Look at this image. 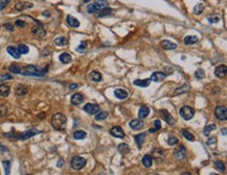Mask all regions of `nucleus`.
<instances>
[{"label": "nucleus", "instance_id": "12", "mask_svg": "<svg viewBox=\"0 0 227 175\" xmlns=\"http://www.w3.org/2000/svg\"><path fill=\"white\" fill-rule=\"evenodd\" d=\"M112 15H113V9H110L108 6L103 7V9L96 12L97 18H105V17H110V16H112Z\"/></svg>", "mask_w": 227, "mask_h": 175}, {"label": "nucleus", "instance_id": "63", "mask_svg": "<svg viewBox=\"0 0 227 175\" xmlns=\"http://www.w3.org/2000/svg\"><path fill=\"white\" fill-rule=\"evenodd\" d=\"M88 1H89V0H84V2H88Z\"/></svg>", "mask_w": 227, "mask_h": 175}, {"label": "nucleus", "instance_id": "3", "mask_svg": "<svg viewBox=\"0 0 227 175\" xmlns=\"http://www.w3.org/2000/svg\"><path fill=\"white\" fill-rule=\"evenodd\" d=\"M39 133H42V130H38V129H28L26 131H23L21 133H18V135H15V139L17 140H27V139L34 137L36 135H39Z\"/></svg>", "mask_w": 227, "mask_h": 175}, {"label": "nucleus", "instance_id": "17", "mask_svg": "<svg viewBox=\"0 0 227 175\" xmlns=\"http://www.w3.org/2000/svg\"><path fill=\"white\" fill-rule=\"evenodd\" d=\"M70 101H71V103L73 104V105H80L81 103H83V102H84V97H83L82 94L75 93V94H73L71 96Z\"/></svg>", "mask_w": 227, "mask_h": 175}, {"label": "nucleus", "instance_id": "9", "mask_svg": "<svg viewBox=\"0 0 227 175\" xmlns=\"http://www.w3.org/2000/svg\"><path fill=\"white\" fill-rule=\"evenodd\" d=\"M151 156H152L153 160H155L156 163H161L164 160V153L159 148H155L151 152Z\"/></svg>", "mask_w": 227, "mask_h": 175}, {"label": "nucleus", "instance_id": "33", "mask_svg": "<svg viewBox=\"0 0 227 175\" xmlns=\"http://www.w3.org/2000/svg\"><path fill=\"white\" fill-rule=\"evenodd\" d=\"M86 137H87V133L83 130H75L74 132H73V138H74L75 140H84Z\"/></svg>", "mask_w": 227, "mask_h": 175}, {"label": "nucleus", "instance_id": "59", "mask_svg": "<svg viewBox=\"0 0 227 175\" xmlns=\"http://www.w3.org/2000/svg\"><path fill=\"white\" fill-rule=\"evenodd\" d=\"M11 78H12L11 75H3V76H1V80H3V79H11Z\"/></svg>", "mask_w": 227, "mask_h": 175}, {"label": "nucleus", "instance_id": "45", "mask_svg": "<svg viewBox=\"0 0 227 175\" xmlns=\"http://www.w3.org/2000/svg\"><path fill=\"white\" fill-rule=\"evenodd\" d=\"M214 166H216V168L219 170V171H221V172L225 171V166H224V163L221 162V160H216V162H214Z\"/></svg>", "mask_w": 227, "mask_h": 175}, {"label": "nucleus", "instance_id": "36", "mask_svg": "<svg viewBox=\"0 0 227 175\" xmlns=\"http://www.w3.org/2000/svg\"><path fill=\"white\" fill-rule=\"evenodd\" d=\"M55 44L58 46H65L68 44V39L65 38V36H59L55 40Z\"/></svg>", "mask_w": 227, "mask_h": 175}, {"label": "nucleus", "instance_id": "58", "mask_svg": "<svg viewBox=\"0 0 227 175\" xmlns=\"http://www.w3.org/2000/svg\"><path fill=\"white\" fill-rule=\"evenodd\" d=\"M77 87H79V86H77V84H71L69 86V90H75Z\"/></svg>", "mask_w": 227, "mask_h": 175}, {"label": "nucleus", "instance_id": "22", "mask_svg": "<svg viewBox=\"0 0 227 175\" xmlns=\"http://www.w3.org/2000/svg\"><path fill=\"white\" fill-rule=\"evenodd\" d=\"M151 84V79L150 78H146V79H136L133 81L134 86H138L141 88H146L149 87Z\"/></svg>", "mask_w": 227, "mask_h": 175}, {"label": "nucleus", "instance_id": "20", "mask_svg": "<svg viewBox=\"0 0 227 175\" xmlns=\"http://www.w3.org/2000/svg\"><path fill=\"white\" fill-rule=\"evenodd\" d=\"M66 21H67V24L69 26H71V27H79L80 26V21L77 20V19H75L74 17L70 16V15H68L67 17H66Z\"/></svg>", "mask_w": 227, "mask_h": 175}, {"label": "nucleus", "instance_id": "10", "mask_svg": "<svg viewBox=\"0 0 227 175\" xmlns=\"http://www.w3.org/2000/svg\"><path fill=\"white\" fill-rule=\"evenodd\" d=\"M85 112H86L87 114H89V115H95V114H97L99 112V106L97 105V104H92V103H87L84 105V108H83Z\"/></svg>", "mask_w": 227, "mask_h": 175}, {"label": "nucleus", "instance_id": "16", "mask_svg": "<svg viewBox=\"0 0 227 175\" xmlns=\"http://www.w3.org/2000/svg\"><path fill=\"white\" fill-rule=\"evenodd\" d=\"M129 125H130V127L133 130H138L143 127V121H142V119H133V120L129 123Z\"/></svg>", "mask_w": 227, "mask_h": 175}, {"label": "nucleus", "instance_id": "26", "mask_svg": "<svg viewBox=\"0 0 227 175\" xmlns=\"http://www.w3.org/2000/svg\"><path fill=\"white\" fill-rule=\"evenodd\" d=\"M146 132L138 133V135H136L135 137H134V139H135V142L137 143V145H138V148H140L141 145L143 144V142H145V140H146Z\"/></svg>", "mask_w": 227, "mask_h": 175}, {"label": "nucleus", "instance_id": "2", "mask_svg": "<svg viewBox=\"0 0 227 175\" xmlns=\"http://www.w3.org/2000/svg\"><path fill=\"white\" fill-rule=\"evenodd\" d=\"M47 72V67L44 69H40L37 66L34 65H27L22 69V74L26 76H43Z\"/></svg>", "mask_w": 227, "mask_h": 175}, {"label": "nucleus", "instance_id": "40", "mask_svg": "<svg viewBox=\"0 0 227 175\" xmlns=\"http://www.w3.org/2000/svg\"><path fill=\"white\" fill-rule=\"evenodd\" d=\"M161 128V122H160V120H155L154 121V127H152V128H150L149 129V131L150 132H156L157 130H159Z\"/></svg>", "mask_w": 227, "mask_h": 175}, {"label": "nucleus", "instance_id": "34", "mask_svg": "<svg viewBox=\"0 0 227 175\" xmlns=\"http://www.w3.org/2000/svg\"><path fill=\"white\" fill-rule=\"evenodd\" d=\"M9 72L14 73V74H20L22 72V68L17 64H12L9 67Z\"/></svg>", "mask_w": 227, "mask_h": 175}, {"label": "nucleus", "instance_id": "5", "mask_svg": "<svg viewBox=\"0 0 227 175\" xmlns=\"http://www.w3.org/2000/svg\"><path fill=\"white\" fill-rule=\"evenodd\" d=\"M35 22H36L37 25L35 26V27L31 28V33H33V35L35 36L36 38H38V39L44 38V36H46V31L44 30L42 23H41V22H39V21H37V20H35Z\"/></svg>", "mask_w": 227, "mask_h": 175}, {"label": "nucleus", "instance_id": "13", "mask_svg": "<svg viewBox=\"0 0 227 175\" xmlns=\"http://www.w3.org/2000/svg\"><path fill=\"white\" fill-rule=\"evenodd\" d=\"M167 77V75L161 71H156L153 72V74L151 75V81H155V82H161L164 80V78Z\"/></svg>", "mask_w": 227, "mask_h": 175}, {"label": "nucleus", "instance_id": "44", "mask_svg": "<svg viewBox=\"0 0 227 175\" xmlns=\"http://www.w3.org/2000/svg\"><path fill=\"white\" fill-rule=\"evenodd\" d=\"M182 135H183V137L186 139L187 141H190V142H194V141H195L194 135H192V133L189 132L187 130H183V131H182Z\"/></svg>", "mask_w": 227, "mask_h": 175}, {"label": "nucleus", "instance_id": "57", "mask_svg": "<svg viewBox=\"0 0 227 175\" xmlns=\"http://www.w3.org/2000/svg\"><path fill=\"white\" fill-rule=\"evenodd\" d=\"M57 166H58L59 168H62L63 166H64V160H58Z\"/></svg>", "mask_w": 227, "mask_h": 175}, {"label": "nucleus", "instance_id": "1", "mask_svg": "<svg viewBox=\"0 0 227 175\" xmlns=\"http://www.w3.org/2000/svg\"><path fill=\"white\" fill-rule=\"evenodd\" d=\"M51 126H52V128H55L56 130H64L66 128V124H67V118H66L65 115H63V114L61 113H58V114H55V115L52 116V118H51Z\"/></svg>", "mask_w": 227, "mask_h": 175}, {"label": "nucleus", "instance_id": "14", "mask_svg": "<svg viewBox=\"0 0 227 175\" xmlns=\"http://www.w3.org/2000/svg\"><path fill=\"white\" fill-rule=\"evenodd\" d=\"M110 133H111L113 137L119 138V139H123L124 137V132L121 126H114V127H112L111 129H110Z\"/></svg>", "mask_w": 227, "mask_h": 175}, {"label": "nucleus", "instance_id": "60", "mask_svg": "<svg viewBox=\"0 0 227 175\" xmlns=\"http://www.w3.org/2000/svg\"><path fill=\"white\" fill-rule=\"evenodd\" d=\"M0 151H7V149H6V148L5 147H4V146H2V145H0Z\"/></svg>", "mask_w": 227, "mask_h": 175}, {"label": "nucleus", "instance_id": "48", "mask_svg": "<svg viewBox=\"0 0 227 175\" xmlns=\"http://www.w3.org/2000/svg\"><path fill=\"white\" fill-rule=\"evenodd\" d=\"M86 48H87V42H82L79 45V47L77 48V51H79V52H84L85 50H86Z\"/></svg>", "mask_w": 227, "mask_h": 175}, {"label": "nucleus", "instance_id": "27", "mask_svg": "<svg viewBox=\"0 0 227 175\" xmlns=\"http://www.w3.org/2000/svg\"><path fill=\"white\" fill-rule=\"evenodd\" d=\"M141 163H142V165L146 168H150L152 166L153 159H152V156H151V154H146L145 156L142 157V160H141Z\"/></svg>", "mask_w": 227, "mask_h": 175}, {"label": "nucleus", "instance_id": "47", "mask_svg": "<svg viewBox=\"0 0 227 175\" xmlns=\"http://www.w3.org/2000/svg\"><path fill=\"white\" fill-rule=\"evenodd\" d=\"M220 17L218 16V15H214V16H209L208 18H207V20H208L211 23H218V22L220 21Z\"/></svg>", "mask_w": 227, "mask_h": 175}, {"label": "nucleus", "instance_id": "30", "mask_svg": "<svg viewBox=\"0 0 227 175\" xmlns=\"http://www.w3.org/2000/svg\"><path fill=\"white\" fill-rule=\"evenodd\" d=\"M11 89L7 84H1L0 86V96L1 97H7L9 95Z\"/></svg>", "mask_w": 227, "mask_h": 175}, {"label": "nucleus", "instance_id": "42", "mask_svg": "<svg viewBox=\"0 0 227 175\" xmlns=\"http://www.w3.org/2000/svg\"><path fill=\"white\" fill-rule=\"evenodd\" d=\"M109 114L107 112H101V113H97L95 114V120H105V119L108 117Z\"/></svg>", "mask_w": 227, "mask_h": 175}, {"label": "nucleus", "instance_id": "39", "mask_svg": "<svg viewBox=\"0 0 227 175\" xmlns=\"http://www.w3.org/2000/svg\"><path fill=\"white\" fill-rule=\"evenodd\" d=\"M203 11H204V5L202 3H198L195 5L194 9H193V13L195 15H201Z\"/></svg>", "mask_w": 227, "mask_h": 175}, {"label": "nucleus", "instance_id": "43", "mask_svg": "<svg viewBox=\"0 0 227 175\" xmlns=\"http://www.w3.org/2000/svg\"><path fill=\"white\" fill-rule=\"evenodd\" d=\"M2 165H3L4 172H5V174L9 175V173H11V162H9V160H3Z\"/></svg>", "mask_w": 227, "mask_h": 175}, {"label": "nucleus", "instance_id": "54", "mask_svg": "<svg viewBox=\"0 0 227 175\" xmlns=\"http://www.w3.org/2000/svg\"><path fill=\"white\" fill-rule=\"evenodd\" d=\"M7 114V109L5 106H0V117H3Z\"/></svg>", "mask_w": 227, "mask_h": 175}, {"label": "nucleus", "instance_id": "61", "mask_svg": "<svg viewBox=\"0 0 227 175\" xmlns=\"http://www.w3.org/2000/svg\"><path fill=\"white\" fill-rule=\"evenodd\" d=\"M43 15H44V16H46V17H49V16H50V14L48 13V12H44Z\"/></svg>", "mask_w": 227, "mask_h": 175}, {"label": "nucleus", "instance_id": "38", "mask_svg": "<svg viewBox=\"0 0 227 175\" xmlns=\"http://www.w3.org/2000/svg\"><path fill=\"white\" fill-rule=\"evenodd\" d=\"M216 127H217V126L214 125V124H211V125H206V126L204 127L203 135H204V136H206V137H208L209 133H211L212 130L216 129Z\"/></svg>", "mask_w": 227, "mask_h": 175}, {"label": "nucleus", "instance_id": "37", "mask_svg": "<svg viewBox=\"0 0 227 175\" xmlns=\"http://www.w3.org/2000/svg\"><path fill=\"white\" fill-rule=\"evenodd\" d=\"M27 92H28V89H27V87H25V86H19V87H17V89H16V94L19 95V96L27 94Z\"/></svg>", "mask_w": 227, "mask_h": 175}, {"label": "nucleus", "instance_id": "4", "mask_svg": "<svg viewBox=\"0 0 227 175\" xmlns=\"http://www.w3.org/2000/svg\"><path fill=\"white\" fill-rule=\"evenodd\" d=\"M179 114H180V116H181L182 118L184 119V120L189 121V120H190V119L193 118V117H194V115H195V109L193 108H190V106L184 105V106H182V108H180Z\"/></svg>", "mask_w": 227, "mask_h": 175}, {"label": "nucleus", "instance_id": "28", "mask_svg": "<svg viewBox=\"0 0 227 175\" xmlns=\"http://www.w3.org/2000/svg\"><path fill=\"white\" fill-rule=\"evenodd\" d=\"M117 149H118L119 153H121L123 155H126L130 152V147H129V145L126 144V143H121V144H119L118 147H117Z\"/></svg>", "mask_w": 227, "mask_h": 175}, {"label": "nucleus", "instance_id": "25", "mask_svg": "<svg viewBox=\"0 0 227 175\" xmlns=\"http://www.w3.org/2000/svg\"><path fill=\"white\" fill-rule=\"evenodd\" d=\"M59 60H60V62L63 63V64H68V63H70L72 60V57H71V55H70L69 53L63 52V53H61V54L59 55Z\"/></svg>", "mask_w": 227, "mask_h": 175}, {"label": "nucleus", "instance_id": "23", "mask_svg": "<svg viewBox=\"0 0 227 175\" xmlns=\"http://www.w3.org/2000/svg\"><path fill=\"white\" fill-rule=\"evenodd\" d=\"M161 46H162V48L164 50H174L177 48V45H176L175 43L170 42L168 40L162 41V42H161Z\"/></svg>", "mask_w": 227, "mask_h": 175}, {"label": "nucleus", "instance_id": "11", "mask_svg": "<svg viewBox=\"0 0 227 175\" xmlns=\"http://www.w3.org/2000/svg\"><path fill=\"white\" fill-rule=\"evenodd\" d=\"M160 115L162 117V119L165 121L168 124H170V125H174L176 120L172 117L170 113L167 111V109H160Z\"/></svg>", "mask_w": 227, "mask_h": 175}, {"label": "nucleus", "instance_id": "41", "mask_svg": "<svg viewBox=\"0 0 227 175\" xmlns=\"http://www.w3.org/2000/svg\"><path fill=\"white\" fill-rule=\"evenodd\" d=\"M17 49H18V51L20 52V54H26V53H28V51H29V48L26 45H24V44H20Z\"/></svg>", "mask_w": 227, "mask_h": 175}, {"label": "nucleus", "instance_id": "50", "mask_svg": "<svg viewBox=\"0 0 227 175\" xmlns=\"http://www.w3.org/2000/svg\"><path fill=\"white\" fill-rule=\"evenodd\" d=\"M207 145L211 146V148H216L217 146V139L216 138H211L207 141Z\"/></svg>", "mask_w": 227, "mask_h": 175}, {"label": "nucleus", "instance_id": "55", "mask_svg": "<svg viewBox=\"0 0 227 175\" xmlns=\"http://www.w3.org/2000/svg\"><path fill=\"white\" fill-rule=\"evenodd\" d=\"M16 25L18 26V27H25V26H26V22L21 21V20H17L16 21Z\"/></svg>", "mask_w": 227, "mask_h": 175}, {"label": "nucleus", "instance_id": "15", "mask_svg": "<svg viewBox=\"0 0 227 175\" xmlns=\"http://www.w3.org/2000/svg\"><path fill=\"white\" fill-rule=\"evenodd\" d=\"M226 66L225 65H220L214 69V75H216L218 78H224L226 76Z\"/></svg>", "mask_w": 227, "mask_h": 175}, {"label": "nucleus", "instance_id": "7", "mask_svg": "<svg viewBox=\"0 0 227 175\" xmlns=\"http://www.w3.org/2000/svg\"><path fill=\"white\" fill-rule=\"evenodd\" d=\"M214 116L218 120L225 121L227 119V108L224 105H218L214 109Z\"/></svg>", "mask_w": 227, "mask_h": 175}, {"label": "nucleus", "instance_id": "21", "mask_svg": "<svg viewBox=\"0 0 227 175\" xmlns=\"http://www.w3.org/2000/svg\"><path fill=\"white\" fill-rule=\"evenodd\" d=\"M114 95H115V97L117 99H119V100H124L128 97V92L124 91V89H116L114 91Z\"/></svg>", "mask_w": 227, "mask_h": 175}, {"label": "nucleus", "instance_id": "56", "mask_svg": "<svg viewBox=\"0 0 227 175\" xmlns=\"http://www.w3.org/2000/svg\"><path fill=\"white\" fill-rule=\"evenodd\" d=\"M4 27H5V28H7V29H9V31H13V30H14V27H13V26H12V25H11V24H9V23H6V24H4Z\"/></svg>", "mask_w": 227, "mask_h": 175}, {"label": "nucleus", "instance_id": "52", "mask_svg": "<svg viewBox=\"0 0 227 175\" xmlns=\"http://www.w3.org/2000/svg\"><path fill=\"white\" fill-rule=\"evenodd\" d=\"M95 2H96V3H99V5L102 6V9H103V7L108 6V2H107L106 0H95Z\"/></svg>", "mask_w": 227, "mask_h": 175}, {"label": "nucleus", "instance_id": "49", "mask_svg": "<svg viewBox=\"0 0 227 175\" xmlns=\"http://www.w3.org/2000/svg\"><path fill=\"white\" fill-rule=\"evenodd\" d=\"M178 143V139L176 137H170L168 139V144L170 146H174Z\"/></svg>", "mask_w": 227, "mask_h": 175}, {"label": "nucleus", "instance_id": "18", "mask_svg": "<svg viewBox=\"0 0 227 175\" xmlns=\"http://www.w3.org/2000/svg\"><path fill=\"white\" fill-rule=\"evenodd\" d=\"M33 7V3H29V2H17L16 4H15V9H17V11H23V9H31Z\"/></svg>", "mask_w": 227, "mask_h": 175}, {"label": "nucleus", "instance_id": "8", "mask_svg": "<svg viewBox=\"0 0 227 175\" xmlns=\"http://www.w3.org/2000/svg\"><path fill=\"white\" fill-rule=\"evenodd\" d=\"M174 156L176 160H182L186 157V148L183 145H180L179 147H177L174 150Z\"/></svg>", "mask_w": 227, "mask_h": 175}, {"label": "nucleus", "instance_id": "6", "mask_svg": "<svg viewBox=\"0 0 227 175\" xmlns=\"http://www.w3.org/2000/svg\"><path fill=\"white\" fill-rule=\"evenodd\" d=\"M87 164V160L84 159V157L82 156H74L73 159L71 160V167L72 169L74 170H81L83 169L85 166H86Z\"/></svg>", "mask_w": 227, "mask_h": 175}, {"label": "nucleus", "instance_id": "62", "mask_svg": "<svg viewBox=\"0 0 227 175\" xmlns=\"http://www.w3.org/2000/svg\"><path fill=\"white\" fill-rule=\"evenodd\" d=\"M223 135L226 136V128H224V129H223Z\"/></svg>", "mask_w": 227, "mask_h": 175}, {"label": "nucleus", "instance_id": "19", "mask_svg": "<svg viewBox=\"0 0 227 175\" xmlns=\"http://www.w3.org/2000/svg\"><path fill=\"white\" fill-rule=\"evenodd\" d=\"M150 114V108L146 105H141L138 111V118L139 119H146Z\"/></svg>", "mask_w": 227, "mask_h": 175}, {"label": "nucleus", "instance_id": "35", "mask_svg": "<svg viewBox=\"0 0 227 175\" xmlns=\"http://www.w3.org/2000/svg\"><path fill=\"white\" fill-rule=\"evenodd\" d=\"M189 91V86L187 84H184L183 86H181L180 88H177L175 91V95H179L182 93H186V92Z\"/></svg>", "mask_w": 227, "mask_h": 175}, {"label": "nucleus", "instance_id": "46", "mask_svg": "<svg viewBox=\"0 0 227 175\" xmlns=\"http://www.w3.org/2000/svg\"><path fill=\"white\" fill-rule=\"evenodd\" d=\"M195 76H196L197 79H203L205 77V72L202 69H198L196 72H195Z\"/></svg>", "mask_w": 227, "mask_h": 175}, {"label": "nucleus", "instance_id": "51", "mask_svg": "<svg viewBox=\"0 0 227 175\" xmlns=\"http://www.w3.org/2000/svg\"><path fill=\"white\" fill-rule=\"evenodd\" d=\"M9 2H11V0H0V11L5 9Z\"/></svg>", "mask_w": 227, "mask_h": 175}, {"label": "nucleus", "instance_id": "53", "mask_svg": "<svg viewBox=\"0 0 227 175\" xmlns=\"http://www.w3.org/2000/svg\"><path fill=\"white\" fill-rule=\"evenodd\" d=\"M163 71H168V72H163L165 75H167V76H168V75H172L173 73H174L173 69H172V68H170V67H165L164 69H163Z\"/></svg>", "mask_w": 227, "mask_h": 175}, {"label": "nucleus", "instance_id": "31", "mask_svg": "<svg viewBox=\"0 0 227 175\" xmlns=\"http://www.w3.org/2000/svg\"><path fill=\"white\" fill-rule=\"evenodd\" d=\"M198 41H199V39H198V36H186L184 38V43L186 44V45H193V44H196Z\"/></svg>", "mask_w": 227, "mask_h": 175}, {"label": "nucleus", "instance_id": "32", "mask_svg": "<svg viewBox=\"0 0 227 175\" xmlns=\"http://www.w3.org/2000/svg\"><path fill=\"white\" fill-rule=\"evenodd\" d=\"M89 77H90V79H91L92 81H95V82L101 81L102 78H103L102 75H101V73L97 72V71H92L91 73H90Z\"/></svg>", "mask_w": 227, "mask_h": 175}, {"label": "nucleus", "instance_id": "29", "mask_svg": "<svg viewBox=\"0 0 227 175\" xmlns=\"http://www.w3.org/2000/svg\"><path fill=\"white\" fill-rule=\"evenodd\" d=\"M101 9H102V6L99 5V3L95 2V3H91L87 6V12L89 14H93V13H96L97 11H99Z\"/></svg>", "mask_w": 227, "mask_h": 175}, {"label": "nucleus", "instance_id": "24", "mask_svg": "<svg viewBox=\"0 0 227 175\" xmlns=\"http://www.w3.org/2000/svg\"><path fill=\"white\" fill-rule=\"evenodd\" d=\"M6 51L9 53V55H12V57H13L14 58H16V60H19L21 57V54L18 51V49L13 47V46H9V47L6 48Z\"/></svg>", "mask_w": 227, "mask_h": 175}]
</instances>
